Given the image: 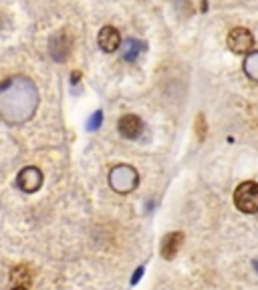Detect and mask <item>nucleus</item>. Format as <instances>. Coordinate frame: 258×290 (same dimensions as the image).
Returning <instances> with one entry per match:
<instances>
[{"label": "nucleus", "instance_id": "obj_1", "mask_svg": "<svg viewBox=\"0 0 258 290\" xmlns=\"http://www.w3.org/2000/svg\"><path fill=\"white\" fill-rule=\"evenodd\" d=\"M39 107V91L28 77L16 75L0 83V117L10 125L26 123Z\"/></svg>", "mask_w": 258, "mask_h": 290}, {"label": "nucleus", "instance_id": "obj_2", "mask_svg": "<svg viewBox=\"0 0 258 290\" xmlns=\"http://www.w3.org/2000/svg\"><path fill=\"white\" fill-rule=\"evenodd\" d=\"M137 183H140V176L131 165L121 163L109 172V187L115 194H129L137 187Z\"/></svg>", "mask_w": 258, "mask_h": 290}, {"label": "nucleus", "instance_id": "obj_3", "mask_svg": "<svg viewBox=\"0 0 258 290\" xmlns=\"http://www.w3.org/2000/svg\"><path fill=\"white\" fill-rule=\"evenodd\" d=\"M234 203L242 214H258V183L242 181L234 192Z\"/></svg>", "mask_w": 258, "mask_h": 290}, {"label": "nucleus", "instance_id": "obj_4", "mask_svg": "<svg viewBox=\"0 0 258 290\" xmlns=\"http://www.w3.org/2000/svg\"><path fill=\"white\" fill-rule=\"evenodd\" d=\"M226 43H228V48L232 50V53H236V55H244L246 53L248 55L252 50V46H254V37H252V32L248 28L236 26V28H232L228 32Z\"/></svg>", "mask_w": 258, "mask_h": 290}, {"label": "nucleus", "instance_id": "obj_5", "mask_svg": "<svg viewBox=\"0 0 258 290\" xmlns=\"http://www.w3.org/2000/svg\"><path fill=\"white\" fill-rule=\"evenodd\" d=\"M16 185H19V190L24 192V194H34L41 190L43 185V174L39 167L34 165H28L24 169H21L19 178H16Z\"/></svg>", "mask_w": 258, "mask_h": 290}, {"label": "nucleus", "instance_id": "obj_6", "mask_svg": "<svg viewBox=\"0 0 258 290\" xmlns=\"http://www.w3.org/2000/svg\"><path fill=\"white\" fill-rule=\"evenodd\" d=\"M71 46H73L71 37H69L65 30H59L57 35H53L48 41V53L55 61L63 63V61H67L69 53H71Z\"/></svg>", "mask_w": 258, "mask_h": 290}, {"label": "nucleus", "instance_id": "obj_7", "mask_svg": "<svg viewBox=\"0 0 258 290\" xmlns=\"http://www.w3.org/2000/svg\"><path fill=\"white\" fill-rule=\"evenodd\" d=\"M117 129L125 139H135V137H140L143 131V121L137 115H123L119 119Z\"/></svg>", "mask_w": 258, "mask_h": 290}, {"label": "nucleus", "instance_id": "obj_8", "mask_svg": "<svg viewBox=\"0 0 258 290\" xmlns=\"http://www.w3.org/2000/svg\"><path fill=\"white\" fill-rule=\"evenodd\" d=\"M184 244V234L182 232H169L162 238V246H160V254H162V258L165 260H171L174 256L180 252Z\"/></svg>", "mask_w": 258, "mask_h": 290}, {"label": "nucleus", "instance_id": "obj_9", "mask_svg": "<svg viewBox=\"0 0 258 290\" xmlns=\"http://www.w3.org/2000/svg\"><path fill=\"white\" fill-rule=\"evenodd\" d=\"M97 43L105 53H115V50L121 46V35H119V30L113 26H103L99 30Z\"/></svg>", "mask_w": 258, "mask_h": 290}, {"label": "nucleus", "instance_id": "obj_10", "mask_svg": "<svg viewBox=\"0 0 258 290\" xmlns=\"http://www.w3.org/2000/svg\"><path fill=\"white\" fill-rule=\"evenodd\" d=\"M145 50V45L141 41H135V39H129L125 43V48H123V59L129 61V63H135L137 57H140L141 53Z\"/></svg>", "mask_w": 258, "mask_h": 290}, {"label": "nucleus", "instance_id": "obj_11", "mask_svg": "<svg viewBox=\"0 0 258 290\" xmlns=\"http://www.w3.org/2000/svg\"><path fill=\"white\" fill-rule=\"evenodd\" d=\"M244 75L250 79V81H258V48L256 50H250L244 59Z\"/></svg>", "mask_w": 258, "mask_h": 290}, {"label": "nucleus", "instance_id": "obj_12", "mask_svg": "<svg viewBox=\"0 0 258 290\" xmlns=\"http://www.w3.org/2000/svg\"><path fill=\"white\" fill-rule=\"evenodd\" d=\"M101 123H103V113H101V111H95V113L91 115V119L87 121V129H89V131H95V129L101 127Z\"/></svg>", "mask_w": 258, "mask_h": 290}, {"label": "nucleus", "instance_id": "obj_13", "mask_svg": "<svg viewBox=\"0 0 258 290\" xmlns=\"http://www.w3.org/2000/svg\"><path fill=\"white\" fill-rule=\"evenodd\" d=\"M196 133H198L200 139L206 137V119H204V115H198V119H196Z\"/></svg>", "mask_w": 258, "mask_h": 290}, {"label": "nucleus", "instance_id": "obj_14", "mask_svg": "<svg viewBox=\"0 0 258 290\" xmlns=\"http://www.w3.org/2000/svg\"><path fill=\"white\" fill-rule=\"evenodd\" d=\"M12 274H14V278L23 280L24 284H26V282H30V278H32V276H28V274H26V268H23V266H21V268H16V270L12 272Z\"/></svg>", "mask_w": 258, "mask_h": 290}, {"label": "nucleus", "instance_id": "obj_15", "mask_svg": "<svg viewBox=\"0 0 258 290\" xmlns=\"http://www.w3.org/2000/svg\"><path fill=\"white\" fill-rule=\"evenodd\" d=\"M143 272H145V268H143V266H140V268H137V270L133 272V276H131V286H135L137 282H140V280H141V276H143Z\"/></svg>", "mask_w": 258, "mask_h": 290}, {"label": "nucleus", "instance_id": "obj_16", "mask_svg": "<svg viewBox=\"0 0 258 290\" xmlns=\"http://www.w3.org/2000/svg\"><path fill=\"white\" fill-rule=\"evenodd\" d=\"M79 77H81V75H79V71H75V73H73V77H71V79H73L71 83H73V85H77V83H79Z\"/></svg>", "mask_w": 258, "mask_h": 290}, {"label": "nucleus", "instance_id": "obj_17", "mask_svg": "<svg viewBox=\"0 0 258 290\" xmlns=\"http://www.w3.org/2000/svg\"><path fill=\"white\" fill-rule=\"evenodd\" d=\"M12 290H28V288H26V286H14Z\"/></svg>", "mask_w": 258, "mask_h": 290}, {"label": "nucleus", "instance_id": "obj_18", "mask_svg": "<svg viewBox=\"0 0 258 290\" xmlns=\"http://www.w3.org/2000/svg\"><path fill=\"white\" fill-rule=\"evenodd\" d=\"M252 266H254V270L258 272V260H252Z\"/></svg>", "mask_w": 258, "mask_h": 290}]
</instances>
